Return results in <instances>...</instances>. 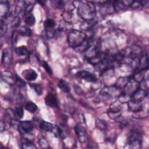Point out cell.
<instances>
[{"instance_id":"e575fe53","label":"cell","mask_w":149,"mask_h":149,"mask_svg":"<svg viewBox=\"0 0 149 149\" xmlns=\"http://www.w3.org/2000/svg\"><path fill=\"white\" fill-rule=\"evenodd\" d=\"M52 2L54 3L56 7H59V8H62L65 5V2L63 1H52Z\"/></svg>"},{"instance_id":"ba28073f","label":"cell","mask_w":149,"mask_h":149,"mask_svg":"<svg viewBox=\"0 0 149 149\" xmlns=\"http://www.w3.org/2000/svg\"><path fill=\"white\" fill-rule=\"evenodd\" d=\"M127 105L129 110L134 113L142 110L143 108V104L141 103V101H138L132 99H130L127 102Z\"/></svg>"},{"instance_id":"3957f363","label":"cell","mask_w":149,"mask_h":149,"mask_svg":"<svg viewBox=\"0 0 149 149\" xmlns=\"http://www.w3.org/2000/svg\"><path fill=\"white\" fill-rule=\"evenodd\" d=\"M142 143V136L140 132L133 130L131 132L128 138V143L132 148H141Z\"/></svg>"},{"instance_id":"9a60e30c","label":"cell","mask_w":149,"mask_h":149,"mask_svg":"<svg viewBox=\"0 0 149 149\" xmlns=\"http://www.w3.org/2000/svg\"><path fill=\"white\" fill-rule=\"evenodd\" d=\"M24 78L29 81H33L36 79L37 77V73L32 69H27L24 72Z\"/></svg>"},{"instance_id":"ffe728a7","label":"cell","mask_w":149,"mask_h":149,"mask_svg":"<svg viewBox=\"0 0 149 149\" xmlns=\"http://www.w3.org/2000/svg\"><path fill=\"white\" fill-rule=\"evenodd\" d=\"M18 33L24 36H30L31 35V30L29 27L24 26L19 30Z\"/></svg>"},{"instance_id":"8992f818","label":"cell","mask_w":149,"mask_h":149,"mask_svg":"<svg viewBox=\"0 0 149 149\" xmlns=\"http://www.w3.org/2000/svg\"><path fill=\"white\" fill-rule=\"evenodd\" d=\"M140 87V84L138 82L134 81L133 79H131L130 81L126 85L125 88V93L130 95V97L132 94Z\"/></svg>"},{"instance_id":"d590c367","label":"cell","mask_w":149,"mask_h":149,"mask_svg":"<svg viewBox=\"0 0 149 149\" xmlns=\"http://www.w3.org/2000/svg\"><path fill=\"white\" fill-rule=\"evenodd\" d=\"M17 33L16 32V31H14L12 33V44H16L17 42Z\"/></svg>"},{"instance_id":"8d00e7d4","label":"cell","mask_w":149,"mask_h":149,"mask_svg":"<svg viewBox=\"0 0 149 149\" xmlns=\"http://www.w3.org/2000/svg\"><path fill=\"white\" fill-rule=\"evenodd\" d=\"M37 2H38V3H40L41 5H44V3H45V2H44V1H37Z\"/></svg>"},{"instance_id":"44dd1931","label":"cell","mask_w":149,"mask_h":149,"mask_svg":"<svg viewBox=\"0 0 149 149\" xmlns=\"http://www.w3.org/2000/svg\"><path fill=\"white\" fill-rule=\"evenodd\" d=\"M15 51L18 55H20V56L26 55L29 52L27 48L24 46H21L17 48H16L15 49Z\"/></svg>"},{"instance_id":"e0dca14e","label":"cell","mask_w":149,"mask_h":149,"mask_svg":"<svg viewBox=\"0 0 149 149\" xmlns=\"http://www.w3.org/2000/svg\"><path fill=\"white\" fill-rule=\"evenodd\" d=\"M131 79V77H121L118 79V80L116 82V87L120 89L122 88H124L126 85L127 84V83L130 81Z\"/></svg>"},{"instance_id":"30bf717a","label":"cell","mask_w":149,"mask_h":149,"mask_svg":"<svg viewBox=\"0 0 149 149\" xmlns=\"http://www.w3.org/2000/svg\"><path fill=\"white\" fill-rule=\"evenodd\" d=\"M45 104L52 108H58L59 102L56 97L52 94H48L45 98Z\"/></svg>"},{"instance_id":"5b68a950","label":"cell","mask_w":149,"mask_h":149,"mask_svg":"<svg viewBox=\"0 0 149 149\" xmlns=\"http://www.w3.org/2000/svg\"><path fill=\"white\" fill-rule=\"evenodd\" d=\"M55 26V22L52 19H47L44 22V27L45 29L47 36L48 37H52L56 33L54 29Z\"/></svg>"},{"instance_id":"ac0fdd59","label":"cell","mask_w":149,"mask_h":149,"mask_svg":"<svg viewBox=\"0 0 149 149\" xmlns=\"http://www.w3.org/2000/svg\"><path fill=\"white\" fill-rule=\"evenodd\" d=\"M58 86L59 88L65 93H69L70 91V88L68 83L64 80H60Z\"/></svg>"},{"instance_id":"7c38bea8","label":"cell","mask_w":149,"mask_h":149,"mask_svg":"<svg viewBox=\"0 0 149 149\" xmlns=\"http://www.w3.org/2000/svg\"><path fill=\"white\" fill-rule=\"evenodd\" d=\"M148 59L147 54L146 53V54L143 55H141L140 56L139 67L137 70H148Z\"/></svg>"},{"instance_id":"d6986e66","label":"cell","mask_w":149,"mask_h":149,"mask_svg":"<svg viewBox=\"0 0 149 149\" xmlns=\"http://www.w3.org/2000/svg\"><path fill=\"white\" fill-rule=\"evenodd\" d=\"M22 143V148L24 149H33L36 148V147L35 145L33 143L32 141L29 140V139H23Z\"/></svg>"},{"instance_id":"4316f807","label":"cell","mask_w":149,"mask_h":149,"mask_svg":"<svg viewBox=\"0 0 149 149\" xmlns=\"http://www.w3.org/2000/svg\"><path fill=\"white\" fill-rule=\"evenodd\" d=\"M25 22L29 26H33L36 23V19L33 15L28 16L25 19Z\"/></svg>"},{"instance_id":"d4e9b609","label":"cell","mask_w":149,"mask_h":149,"mask_svg":"<svg viewBox=\"0 0 149 149\" xmlns=\"http://www.w3.org/2000/svg\"><path fill=\"white\" fill-rule=\"evenodd\" d=\"M131 97L127 94H126L125 93H120L119 97V101L120 103H125V102H127L130 99Z\"/></svg>"},{"instance_id":"7402d4cb","label":"cell","mask_w":149,"mask_h":149,"mask_svg":"<svg viewBox=\"0 0 149 149\" xmlns=\"http://www.w3.org/2000/svg\"><path fill=\"white\" fill-rule=\"evenodd\" d=\"M25 108L30 112H34L37 109V106L33 102H27L25 105Z\"/></svg>"},{"instance_id":"2e32d148","label":"cell","mask_w":149,"mask_h":149,"mask_svg":"<svg viewBox=\"0 0 149 149\" xmlns=\"http://www.w3.org/2000/svg\"><path fill=\"white\" fill-rule=\"evenodd\" d=\"M54 126H55V125H54L53 124L49 123L48 122H45V121H42L40 124V129L45 132H52L54 129Z\"/></svg>"},{"instance_id":"6da1fadb","label":"cell","mask_w":149,"mask_h":149,"mask_svg":"<svg viewBox=\"0 0 149 149\" xmlns=\"http://www.w3.org/2000/svg\"><path fill=\"white\" fill-rule=\"evenodd\" d=\"M77 13L85 20H93L95 15V6L91 2H80Z\"/></svg>"},{"instance_id":"5bb4252c","label":"cell","mask_w":149,"mask_h":149,"mask_svg":"<svg viewBox=\"0 0 149 149\" xmlns=\"http://www.w3.org/2000/svg\"><path fill=\"white\" fill-rule=\"evenodd\" d=\"M1 78L4 81L9 84H13V83L15 81V79H14L13 76L11 72L9 71L3 72L1 74Z\"/></svg>"},{"instance_id":"836d02e7","label":"cell","mask_w":149,"mask_h":149,"mask_svg":"<svg viewBox=\"0 0 149 149\" xmlns=\"http://www.w3.org/2000/svg\"><path fill=\"white\" fill-rule=\"evenodd\" d=\"M43 67L45 69V70H46V72H47L50 74H52V69H51V68H50L49 65H48V63L47 62H43Z\"/></svg>"},{"instance_id":"1f68e13d","label":"cell","mask_w":149,"mask_h":149,"mask_svg":"<svg viewBox=\"0 0 149 149\" xmlns=\"http://www.w3.org/2000/svg\"><path fill=\"white\" fill-rule=\"evenodd\" d=\"M15 82L16 84L19 87H23L25 85V82L19 76L16 75V78H15Z\"/></svg>"},{"instance_id":"cb8c5ba5","label":"cell","mask_w":149,"mask_h":149,"mask_svg":"<svg viewBox=\"0 0 149 149\" xmlns=\"http://www.w3.org/2000/svg\"><path fill=\"white\" fill-rule=\"evenodd\" d=\"M30 86L36 91V93L38 95H41L42 93V88L40 84H36V83H33L30 84Z\"/></svg>"},{"instance_id":"d6a6232c","label":"cell","mask_w":149,"mask_h":149,"mask_svg":"<svg viewBox=\"0 0 149 149\" xmlns=\"http://www.w3.org/2000/svg\"><path fill=\"white\" fill-rule=\"evenodd\" d=\"M33 6L34 4L33 3H29L28 5H26L25 7V15L29 14L32 10Z\"/></svg>"},{"instance_id":"4fadbf2b","label":"cell","mask_w":149,"mask_h":149,"mask_svg":"<svg viewBox=\"0 0 149 149\" xmlns=\"http://www.w3.org/2000/svg\"><path fill=\"white\" fill-rule=\"evenodd\" d=\"M12 59V51L9 48L5 49L2 52V62L4 65H9Z\"/></svg>"},{"instance_id":"8fae6325","label":"cell","mask_w":149,"mask_h":149,"mask_svg":"<svg viewBox=\"0 0 149 149\" xmlns=\"http://www.w3.org/2000/svg\"><path fill=\"white\" fill-rule=\"evenodd\" d=\"M19 128L24 133H29L33 129V123L30 120H24L20 122Z\"/></svg>"},{"instance_id":"484cf974","label":"cell","mask_w":149,"mask_h":149,"mask_svg":"<svg viewBox=\"0 0 149 149\" xmlns=\"http://www.w3.org/2000/svg\"><path fill=\"white\" fill-rule=\"evenodd\" d=\"M7 30V23L5 20H3L2 19L1 20L0 23V31H1V36H2L6 33Z\"/></svg>"},{"instance_id":"83f0119b","label":"cell","mask_w":149,"mask_h":149,"mask_svg":"<svg viewBox=\"0 0 149 149\" xmlns=\"http://www.w3.org/2000/svg\"><path fill=\"white\" fill-rule=\"evenodd\" d=\"M112 5H113L114 10H121L125 8V6L123 4V3L122 2V1H115Z\"/></svg>"},{"instance_id":"277c9868","label":"cell","mask_w":149,"mask_h":149,"mask_svg":"<svg viewBox=\"0 0 149 149\" xmlns=\"http://www.w3.org/2000/svg\"><path fill=\"white\" fill-rule=\"evenodd\" d=\"M76 134L81 143H85L87 140V134L85 127L81 124H77L74 127Z\"/></svg>"},{"instance_id":"4dcf8cb0","label":"cell","mask_w":149,"mask_h":149,"mask_svg":"<svg viewBox=\"0 0 149 149\" xmlns=\"http://www.w3.org/2000/svg\"><path fill=\"white\" fill-rule=\"evenodd\" d=\"M120 106L118 102H115L113 104H112L110 107V111H114V112H118L120 110Z\"/></svg>"},{"instance_id":"9c48e42d","label":"cell","mask_w":149,"mask_h":149,"mask_svg":"<svg viewBox=\"0 0 149 149\" xmlns=\"http://www.w3.org/2000/svg\"><path fill=\"white\" fill-rule=\"evenodd\" d=\"M148 95V91L145 89L140 88V87L132 94V99L138 101H141Z\"/></svg>"},{"instance_id":"f546056e","label":"cell","mask_w":149,"mask_h":149,"mask_svg":"<svg viewBox=\"0 0 149 149\" xmlns=\"http://www.w3.org/2000/svg\"><path fill=\"white\" fill-rule=\"evenodd\" d=\"M39 143H40V146L42 148H48V147H49V143H48V141L47 140V139L45 138H44L43 137H41L39 139Z\"/></svg>"},{"instance_id":"f1b7e54d","label":"cell","mask_w":149,"mask_h":149,"mask_svg":"<svg viewBox=\"0 0 149 149\" xmlns=\"http://www.w3.org/2000/svg\"><path fill=\"white\" fill-rule=\"evenodd\" d=\"M14 112H15V115L19 118H22L23 116L24 111H23V109L22 107H17L15 109Z\"/></svg>"},{"instance_id":"603a6c76","label":"cell","mask_w":149,"mask_h":149,"mask_svg":"<svg viewBox=\"0 0 149 149\" xmlns=\"http://www.w3.org/2000/svg\"><path fill=\"white\" fill-rule=\"evenodd\" d=\"M95 125H96V127L101 130H105L107 129V124L106 123L102 120H101L100 119H97L95 121Z\"/></svg>"},{"instance_id":"7a4b0ae2","label":"cell","mask_w":149,"mask_h":149,"mask_svg":"<svg viewBox=\"0 0 149 149\" xmlns=\"http://www.w3.org/2000/svg\"><path fill=\"white\" fill-rule=\"evenodd\" d=\"M86 39L84 33L77 30H71L68 36V42L70 47L74 49L79 47Z\"/></svg>"},{"instance_id":"52a82bcc","label":"cell","mask_w":149,"mask_h":149,"mask_svg":"<svg viewBox=\"0 0 149 149\" xmlns=\"http://www.w3.org/2000/svg\"><path fill=\"white\" fill-rule=\"evenodd\" d=\"M76 76L82 79H84L87 81L94 83L97 81V78L94 74L93 73L86 71V70H82L76 73Z\"/></svg>"}]
</instances>
